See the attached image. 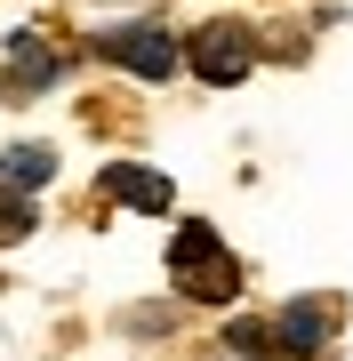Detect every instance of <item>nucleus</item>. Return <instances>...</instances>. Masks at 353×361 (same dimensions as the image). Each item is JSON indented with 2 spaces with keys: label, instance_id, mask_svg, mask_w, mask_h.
Instances as JSON below:
<instances>
[{
  "label": "nucleus",
  "instance_id": "6e6552de",
  "mask_svg": "<svg viewBox=\"0 0 353 361\" xmlns=\"http://www.w3.org/2000/svg\"><path fill=\"white\" fill-rule=\"evenodd\" d=\"M225 345L233 353H273V322H225Z\"/></svg>",
  "mask_w": 353,
  "mask_h": 361
},
{
  "label": "nucleus",
  "instance_id": "0eeeda50",
  "mask_svg": "<svg viewBox=\"0 0 353 361\" xmlns=\"http://www.w3.org/2000/svg\"><path fill=\"white\" fill-rule=\"evenodd\" d=\"M56 177V153L49 145H8V153H0V193H40V185Z\"/></svg>",
  "mask_w": 353,
  "mask_h": 361
},
{
  "label": "nucleus",
  "instance_id": "20e7f679",
  "mask_svg": "<svg viewBox=\"0 0 353 361\" xmlns=\"http://www.w3.org/2000/svg\"><path fill=\"white\" fill-rule=\"evenodd\" d=\"M329 337H337V305L329 297H297V305L273 322V353H289V361H314Z\"/></svg>",
  "mask_w": 353,
  "mask_h": 361
},
{
  "label": "nucleus",
  "instance_id": "39448f33",
  "mask_svg": "<svg viewBox=\"0 0 353 361\" xmlns=\"http://www.w3.org/2000/svg\"><path fill=\"white\" fill-rule=\"evenodd\" d=\"M56 80H65V56H56L40 32H16L8 40V65H0V89L8 97H40V89H56Z\"/></svg>",
  "mask_w": 353,
  "mask_h": 361
},
{
  "label": "nucleus",
  "instance_id": "f03ea898",
  "mask_svg": "<svg viewBox=\"0 0 353 361\" xmlns=\"http://www.w3.org/2000/svg\"><path fill=\"white\" fill-rule=\"evenodd\" d=\"M185 65L209 80V89H233V80H249V65H257V32L249 25H201L185 40Z\"/></svg>",
  "mask_w": 353,
  "mask_h": 361
},
{
  "label": "nucleus",
  "instance_id": "7ed1b4c3",
  "mask_svg": "<svg viewBox=\"0 0 353 361\" xmlns=\"http://www.w3.org/2000/svg\"><path fill=\"white\" fill-rule=\"evenodd\" d=\"M97 56H113L120 73H137V80H169L177 65H185V49L161 25H120V32H105L97 40Z\"/></svg>",
  "mask_w": 353,
  "mask_h": 361
},
{
  "label": "nucleus",
  "instance_id": "423d86ee",
  "mask_svg": "<svg viewBox=\"0 0 353 361\" xmlns=\"http://www.w3.org/2000/svg\"><path fill=\"white\" fill-rule=\"evenodd\" d=\"M97 185H105L120 209H144V217H161V209H169V177H161V169H144V161H113Z\"/></svg>",
  "mask_w": 353,
  "mask_h": 361
},
{
  "label": "nucleus",
  "instance_id": "f257e3e1",
  "mask_svg": "<svg viewBox=\"0 0 353 361\" xmlns=\"http://www.w3.org/2000/svg\"><path fill=\"white\" fill-rule=\"evenodd\" d=\"M169 281H177L185 297H201V305H233V297H241V265H233V249H225L209 225H177V241H169Z\"/></svg>",
  "mask_w": 353,
  "mask_h": 361
},
{
  "label": "nucleus",
  "instance_id": "1a4fd4ad",
  "mask_svg": "<svg viewBox=\"0 0 353 361\" xmlns=\"http://www.w3.org/2000/svg\"><path fill=\"white\" fill-rule=\"evenodd\" d=\"M25 233H32V201L16 193V201H0V249H8V241H25Z\"/></svg>",
  "mask_w": 353,
  "mask_h": 361
}]
</instances>
